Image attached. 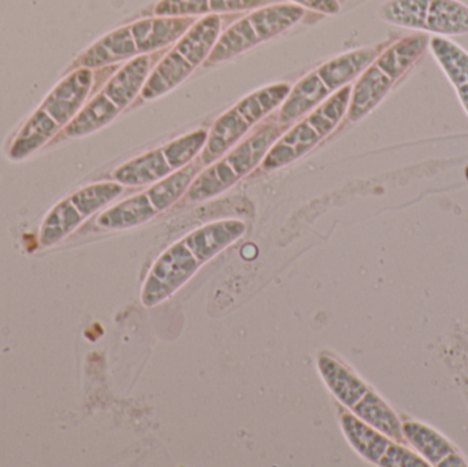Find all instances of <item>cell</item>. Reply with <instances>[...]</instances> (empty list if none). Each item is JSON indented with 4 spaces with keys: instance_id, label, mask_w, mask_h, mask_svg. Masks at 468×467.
Segmentation results:
<instances>
[{
    "instance_id": "obj_19",
    "label": "cell",
    "mask_w": 468,
    "mask_h": 467,
    "mask_svg": "<svg viewBox=\"0 0 468 467\" xmlns=\"http://www.w3.org/2000/svg\"><path fill=\"white\" fill-rule=\"evenodd\" d=\"M319 370L333 394L349 408H354L367 392L362 381L332 359H319Z\"/></svg>"
},
{
    "instance_id": "obj_16",
    "label": "cell",
    "mask_w": 468,
    "mask_h": 467,
    "mask_svg": "<svg viewBox=\"0 0 468 467\" xmlns=\"http://www.w3.org/2000/svg\"><path fill=\"white\" fill-rule=\"evenodd\" d=\"M428 47L429 37L423 33L407 36L388 47L381 55L377 57L374 63L393 81H396L422 57Z\"/></svg>"
},
{
    "instance_id": "obj_23",
    "label": "cell",
    "mask_w": 468,
    "mask_h": 467,
    "mask_svg": "<svg viewBox=\"0 0 468 467\" xmlns=\"http://www.w3.org/2000/svg\"><path fill=\"white\" fill-rule=\"evenodd\" d=\"M195 175H197V167L186 166L180 172L164 178L156 186H151L147 195L156 211L159 213L172 206L189 188L192 181L195 180Z\"/></svg>"
},
{
    "instance_id": "obj_17",
    "label": "cell",
    "mask_w": 468,
    "mask_h": 467,
    "mask_svg": "<svg viewBox=\"0 0 468 467\" xmlns=\"http://www.w3.org/2000/svg\"><path fill=\"white\" fill-rule=\"evenodd\" d=\"M429 49L455 88L468 82V52L451 38L433 36L429 38Z\"/></svg>"
},
{
    "instance_id": "obj_22",
    "label": "cell",
    "mask_w": 468,
    "mask_h": 467,
    "mask_svg": "<svg viewBox=\"0 0 468 467\" xmlns=\"http://www.w3.org/2000/svg\"><path fill=\"white\" fill-rule=\"evenodd\" d=\"M355 413L365 419L366 422L381 430L390 438H401V428L395 414L389 410L387 405L374 394H367L363 397L362 402L354 406Z\"/></svg>"
},
{
    "instance_id": "obj_13",
    "label": "cell",
    "mask_w": 468,
    "mask_h": 467,
    "mask_svg": "<svg viewBox=\"0 0 468 467\" xmlns=\"http://www.w3.org/2000/svg\"><path fill=\"white\" fill-rule=\"evenodd\" d=\"M395 81L384 73L376 63H371L359 76L355 87L352 88L349 101L348 120L351 122L362 120L373 111L389 92Z\"/></svg>"
},
{
    "instance_id": "obj_4",
    "label": "cell",
    "mask_w": 468,
    "mask_h": 467,
    "mask_svg": "<svg viewBox=\"0 0 468 467\" xmlns=\"http://www.w3.org/2000/svg\"><path fill=\"white\" fill-rule=\"evenodd\" d=\"M221 29L222 18L218 14L195 22L148 76L142 90L143 98L148 101L159 98L188 79L197 66L206 62L221 36Z\"/></svg>"
},
{
    "instance_id": "obj_26",
    "label": "cell",
    "mask_w": 468,
    "mask_h": 467,
    "mask_svg": "<svg viewBox=\"0 0 468 467\" xmlns=\"http://www.w3.org/2000/svg\"><path fill=\"white\" fill-rule=\"evenodd\" d=\"M297 5H302L303 8H310V10L318 11V13L333 14L340 13L341 5L338 0H292Z\"/></svg>"
},
{
    "instance_id": "obj_1",
    "label": "cell",
    "mask_w": 468,
    "mask_h": 467,
    "mask_svg": "<svg viewBox=\"0 0 468 467\" xmlns=\"http://www.w3.org/2000/svg\"><path fill=\"white\" fill-rule=\"evenodd\" d=\"M194 16H158L114 30L93 44L77 60L79 68L95 69L133 59L180 40L195 24Z\"/></svg>"
},
{
    "instance_id": "obj_21",
    "label": "cell",
    "mask_w": 468,
    "mask_h": 467,
    "mask_svg": "<svg viewBox=\"0 0 468 467\" xmlns=\"http://www.w3.org/2000/svg\"><path fill=\"white\" fill-rule=\"evenodd\" d=\"M343 428L354 449L371 462H378L388 449V441L381 435L366 427L352 416L343 417Z\"/></svg>"
},
{
    "instance_id": "obj_18",
    "label": "cell",
    "mask_w": 468,
    "mask_h": 467,
    "mask_svg": "<svg viewBox=\"0 0 468 467\" xmlns=\"http://www.w3.org/2000/svg\"><path fill=\"white\" fill-rule=\"evenodd\" d=\"M156 214L158 211L151 203L147 192H144V194L131 197L101 214L99 217L98 224L99 227L106 228V229H125V228L143 224L155 217Z\"/></svg>"
},
{
    "instance_id": "obj_2",
    "label": "cell",
    "mask_w": 468,
    "mask_h": 467,
    "mask_svg": "<svg viewBox=\"0 0 468 467\" xmlns=\"http://www.w3.org/2000/svg\"><path fill=\"white\" fill-rule=\"evenodd\" d=\"M92 84L93 73L88 68L77 69L62 80L16 134L11 158H27L43 147L62 126L70 123L81 111Z\"/></svg>"
},
{
    "instance_id": "obj_24",
    "label": "cell",
    "mask_w": 468,
    "mask_h": 467,
    "mask_svg": "<svg viewBox=\"0 0 468 467\" xmlns=\"http://www.w3.org/2000/svg\"><path fill=\"white\" fill-rule=\"evenodd\" d=\"M404 435L433 463L440 462L442 458L447 457L451 452V447L448 446L444 439L440 438L437 433L431 432L428 428L420 427V425H406Z\"/></svg>"
},
{
    "instance_id": "obj_7",
    "label": "cell",
    "mask_w": 468,
    "mask_h": 467,
    "mask_svg": "<svg viewBox=\"0 0 468 467\" xmlns=\"http://www.w3.org/2000/svg\"><path fill=\"white\" fill-rule=\"evenodd\" d=\"M351 93V85H346L313 110L305 120L283 133L261 161L263 169H280L296 161L315 147L327 134L332 133L348 111Z\"/></svg>"
},
{
    "instance_id": "obj_20",
    "label": "cell",
    "mask_w": 468,
    "mask_h": 467,
    "mask_svg": "<svg viewBox=\"0 0 468 467\" xmlns=\"http://www.w3.org/2000/svg\"><path fill=\"white\" fill-rule=\"evenodd\" d=\"M87 217L81 208L69 197L65 202L59 203L52 208L41 227L40 240L43 246H52L62 240L63 238L73 232Z\"/></svg>"
},
{
    "instance_id": "obj_8",
    "label": "cell",
    "mask_w": 468,
    "mask_h": 467,
    "mask_svg": "<svg viewBox=\"0 0 468 467\" xmlns=\"http://www.w3.org/2000/svg\"><path fill=\"white\" fill-rule=\"evenodd\" d=\"M297 5H271L253 11L222 33L206 59L205 66L216 65L237 57L258 44L286 32L304 16Z\"/></svg>"
},
{
    "instance_id": "obj_3",
    "label": "cell",
    "mask_w": 468,
    "mask_h": 467,
    "mask_svg": "<svg viewBox=\"0 0 468 467\" xmlns=\"http://www.w3.org/2000/svg\"><path fill=\"white\" fill-rule=\"evenodd\" d=\"M378 57L374 48L346 52L311 71L300 80L278 111L277 121L291 125L297 118L315 110L352 80L357 79Z\"/></svg>"
},
{
    "instance_id": "obj_12",
    "label": "cell",
    "mask_w": 468,
    "mask_h": 467,
    "mask_svg": "<svg viewBox=\"0 0 468 467\" xmlns=\"http://www.w3.org/2000/svg\"><path fill=\"white\" fill-rule=\"evenodd\" d=\"M203 265L186 241L175 244L156 260L143 290V303L153 307L175 293Z\"/></svg>"
},
{
    "instance_id": "obj_27",
    "label": "cell",
    "mask_w": 468,
    "mask_h": 467,
    "mask_svg": "<svg viewBox=\"0 0 468 467\" xmlns=\"http://www.w3.org/2000/svg\"><path fill=\"white\" fill-rule=\"evenodd\" d=\"M456 90H458L459 101H461L462 106H463L468 117V82L462 85V87L456 88Z\"/></svg>"
},
{
    "instance_id": "obj_15",
    "label": "cell",
    "mask_w": 468,
    "mask_h": 467,
    "mask_svg": "<svg viewBox=\"0 0 468 467\" xmlns=\"http://www.w3.org/2000/svg\"><path fill=\"white\" fill-rule=\"evenodd\" d=\"M269 0H161L156 5L158 16H197L252 10Z\"/></svg>"
},
{
    "instance_id": "obj_6",
    "label": "cell",
    "mask_w": 468,
    "mask_h": 467,
    "mask_svg": "<svg viewBox=\"0 0 468 467\" xmlns=\"http://www.w3.org/2000/svg\"><path fill=\"white\" fill-rule=\"evenodd\" d=\"M288 126L280 122L261 125L252 136L237 145L222 161L208 167L199 177L195 178L191 188L188 189L189 199L192 202H199L227 191L263 161L275 140L285 133Z\"/></svg>"
},
{
    "instance_id": "obj_25",
    "label": "cell",
    "mask_w": 468,
    "mask_h": 467,
    "mask_svg": "<svg viewBox=\"0 0 468 467\" xmlns=\"http://www.w3.org/2000/svg\"><path fill=\"white\" fill-rule=\"evenodd\" d=\"M381 465L414 467L425 466V463L420 462V458L415 457L411 452L399 447H392L385 451L384 457L381 458Z\"/></svg>"
},
{
    "instance_id": "obj_10",
    "label": "cell",
    "mask_w": 468,
    "mask_h": 467,
    "mask_svg": "<svg viewBox=\"0 0 468 467\" xmlns=\"http://www.w3.org/2000/svg\"><path fill=\"white\" fill-rule=\"evenodd\" d=\"M379 16L404 29L444 37L468 35V5L461 0H388Z\"/></svg>"
},
{
    "instance_id": "obj_9",
    "label": "cell",
    "mask_w": 468,
    "mask_h": 467,
    "mask_svg": "<svg viewBox=\"0 0 468 467\" xmlns=\"http://www.w3.org/2000/svg\"><path fill=\"white\" fill-rule=\"evenodd\" d=\"M291 90L288 84L270 85L242 99L229 111L221 115L208 133L202 154L203 164H213L227 154L253 125L282 104Z\"/></svg>"
},
{
    "instance_id": "obj_11",
    "label": "cell",
    "mask_w": 468,
    "mask_h": 467,
    "mask_svg": "<svg viewBox=\"0 0 468 467\" xmlns=\"http://www.w3.org/2000/svg\"><path fill=\"white\" fill-rule=\"evenodd\" d=\"M207 139L206 131L186 134L123 165L114 173V178L125 186H145L164 180L176 170L188 165L205 148Z\"/></svg>"
},
{
    "instance_id": "obj_14",
    "label": "cell",
    "mask_w": 468,
    "mask_h": 467,
    "mask_svg": "<svg viewBox=\"0 0 468 467\" xmlns=\"http://www.w3.org/2000/svg\"><path fill=\"white\" fill-rule=\"evenodd\" d=\"M244 233V222L229 219L206 225L186 236L184 241L194 251L197 260L205 263L241 238Z\"/></svg>"
},
{
    "instance_id": "obj_5",
    "label": "cell",
    "mask_w": 468,
    "mask_h": 467,
    "mask_svg": "<svg viewBox=\"0 0 468 467\" xmlns=\"http://www.w3.org/2000/svg\"><path fill=\"white\" fill-rule=\"evenodd\" d=\"M150 55L133 58L112 77L106 87L69 123L66 134L85 136L112 122L142 92L150 76Z\"/></svg>"
}]
</instances>
